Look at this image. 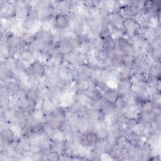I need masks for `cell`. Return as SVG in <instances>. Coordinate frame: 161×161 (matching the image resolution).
Here are the masks:
<instances>
[{
	"instance_id": "cell-2",
	"label": "cell",
	"mask_w": 161,
	"mask_h": 161,
	"mask_svg": "<svg viewBox=\"0 0 161 161\" xmlns=\"http://www.w3.org/2000/svg\"><path fill=\"white\" fill-rule=\"evenodd\" d=\"M87 143L88 144H93L96 142V135L93 133H89L86 135Z\"/></svg>"
},
{
	"instance_id": "cell-1",
	"label": "cell",
	"mask_w": 161,
	"mask_h": 161,
	"mask_svg": "<svg viewBox=\"0 0 161 161\" xmlns=\"http://www.w3.org/2000/svg\"><path fill=\"white\" fill-rule=\"evenodd\" d=\"M69 19L67 16L64 15H58L56 17V24L57 26L60 29H64L69 25Z\"/></svg>"
}]
</instances>
